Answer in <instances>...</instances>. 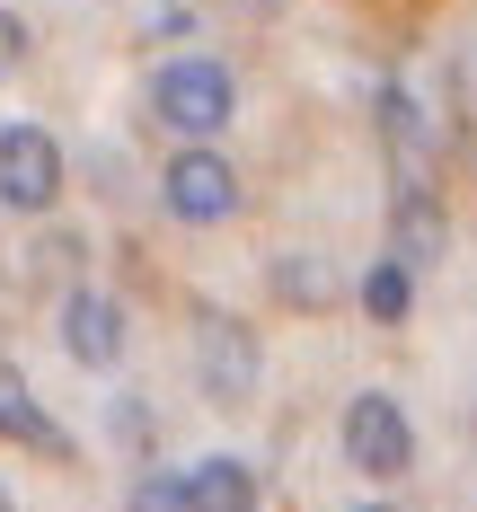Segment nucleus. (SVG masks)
I'll use <instances>...</instances> for the list:
<instances>
[{
	"mask_svg": "<svg viewBox=\"0 0 477 512\" xmlns=\"http://www.w3.org/2000/svg\"><path fill=\"white\" fill-rule=\"evenodd\" d=\"M62 345L106 371V362H124V301H106V292H71L62 301Z\"/></svg>",
	"mask_w": 477,
	"mask_h": 512,
	"instance_id": "9",
	"label": "nucleus"
},
{
	"mask_svg": "<svg viewBox=\"0 0 477 512\" xmlns=\"http://www.w3.org/2000/svg\"><path fill=\"white\" fill-rule=\"evenodd\" d=\"M274 301H292V309H327L336 301V265L327 256H274Z\"/></svg>",
	"mask_w": 477,
	"mask_h": 512,
	"instance_id": "11",
	"label": "nucleus"
},
{
	"mask_svg": "<svg viewBox=\"0 0 477 512\" xmlns=\"http://www.w3.org/2000/svg\"><path fill=\"white\" fill-rule=\"evenodd\" d=\"M380 142H389V168L398 186H433V115L416 106V89H380Z\"/></svg>",
	"mask_w": 477,
	"mask_h": 512,
	"instance_id": "6",
	"label": "nucleus"
},
{
	"mask_svg": "<svg viewBox=\"0 0 477 512\" xmlns=\"http://www.w3.org/2000/svg\"><path fill=\"white\" fill-rule=\"evenodd\" d=\"M363 512H398V504H363Z\"/></svg>",
	"mask_w": 477,
	"mask_h": 512,
	"instance_id": "17",
	"label": "nucleus"
},
{
	"mask_svg": "<svg viewBox=\"0 0 477 512\" xmlns=\"http://www.w3.org/2000/svg\"><path fill=\"white\" fill-rule=\"evenodd\" d=\"M257 327L230 318V309H204L195 318V371H204V398L212 407H248L257 398Z\"/></svg>",
	"mask_w": 477,
	"mask_h": 512,
	"instance_id": "3",
	"label": "nucleus"
},
{
	"mask_svg": "<svg viewBox=\"0 0 477 512\" xmlns=\"http://www.w3.org/2000/svg\"><path fill=\"white\" fill-rule=\"evenodd\" d=\"M159 204L177 212V221H195V230L204 221H230L239 212V168L212 151V142H186V151L168 159V177H159Z\"/></svg>",
	"mask_w": 477,
	"mask_h": 512,
	"instance_id": "4",
	"label": "nucleus"
},
{
	"mask_svg": "<svg viewBox=\"0 0 477 512\" xmlns=\"http://www.w3.org/2000/svg\"><path fill=\"white\" fill-rule=\"evenodd\" d=\"M124 512H186V504H177V477H168V468H142L133 495H124Z\"/></svg>",
	"mask_w": 477,
	"mask_h": 512,
	"instance_id": "13",
	"label": "nucleus"
},
{
	"mask_svg": "<svg viewBox=\"0 0 477 512\" xmlns=\"http://www.w3.org/2000/svg\"><path fill=\"white\" fill-rule=\"evenodd\" d=\"M53 195H62V151H53V133L9 124V133H0V204L9 212H45Z\"/></svg>",
	"mask_w": 477,
	"mask_h": 512,
	"instance_id": "5",
	"label": "nucleus"
},
{
	"mask_svg": "<svg viewBox=\"0 0 477 512\" xmlns=\"http://www.w3.org/2000/svg\"><path fill=\"white\" fill-rule=\"evenodd\" d=\"M345 460L363 468V477H380V486L416 468V424H407V407H398L389 389L345 398Z\"/></svg>",
	"mask_w": 477,
	"mask_h": 512,
	"instance_id": "2",
	"label": "nucleus"
},
{
	"mask_svg": "<svg viewBox=\"0 0 477 512\" xmlns=\"http://www.w3.org/2000/svg\"><path fill=\"white\" fill-rule=\"evenodd\" d=\"M442 248H451V212H442V195H433V186H398V212H389V256H398L407 274H424Z\"/></svg>",
	"mask_w": 477,
	"mask_h": 512,
	"instance_id": "7",
	"label": "nucleus"
},
{
	"mask_svg": "<svg viewBox=\"0 0 477 512\" xmlns=\"http://www.w3.org/2000/svg\"><path fill=\"white\" fill-rule=\"evenodd\" d=\"M151 115L168 133H186V142H212L230 115H239V80H230V62H212V53H186V62H168L151 80Z\"/></svg>",
	"mask_w": 477,
	"mask_h": 512,
	"instance_id": "1",
	"label": "nucleus"
},
{
	"mask_svg": "<svg viewBox=\"0 0 477 512\" xmlns=\"http://www.w3.org/2000/svg\"><path fill=\"white\" fill-rule=\"evenodd\" d=\"M363 309H371V318H380V327H398V318L416 309V274H407L398 256H380V265H371V274H363Z\"/></svg>",
	"mask_w": 477,
	"mask_h": 512,
	"instance_id": "12",
	"label": "nucleus"
},
{
	"mask_svg": "<svg viewBox=\"0 0 477 512\" xmlns=\"http://www.w3.org/2000/svg\"><path fill=\"white\" fill-rule=\"evenodd\" d=\"M27 62V27H18V9H0V80Z\"/></svg>",
	"mask_w": 477,
	"mask_h": 512,
	"instance_id": "14",
	"label": "nucleus"
},
{
	"mask_svg": "<svg viewBox=\"0 0 477 512\" xmlns=\"http://www.w3.org/2000/svg\"><path fill=\"white\" fill-rule=\"evenodd\" d=\"M177 504L186 512H257V468L248 460H195L186 477H177Z\"/></svg>",
	"mask_w": 477,
	"mask_h": 512,
	"instance_id": "10",
	"label": "nucleus"
},
{
	"mask_svg": "<svg viewBox=\"0 0 477 512\" xmlns=\"http://www.w3.org/2000/svg\"><path fill=\"white\" fill-rule=\"evenodd\" d=\"M0 512H18V504H9V486H0Z\"/></svg>",
	"mask_w": 477,
	"mask_h": 512,
	"instance_id": "16",
	"label": "nucleus"
},
{
	"mask_svg": "<svg viewBox=\"0 0 477 512\" xmlns=\"http://www.w3.org/2000/svg\"><path fill=\"white\" fill-rule=\"evenodd\" d=\"M0 442L45 451V460H71V433L36 407V389H27V371H18V362H0Z\"/></svg>",
	"mask_w": 477,
	"mask_h": 512,
	"instance_id": "8",
	"label": "nucleus"
},
{
	"mask_svg": "<svg viewBox=\"0 0 477 512\" xmlns=\"http://www.w3.org/2000/svg\"><path fill=\"white\" fill-rule=\"evenodd\" d=\"M115 433H124V442H151V407H142V398H115Z\"/></svg>",
	"mask_w": 477,
	"mask_h": 512,
	"instance_id": "15",
	"label": "nucleus"
}]
</instances>
